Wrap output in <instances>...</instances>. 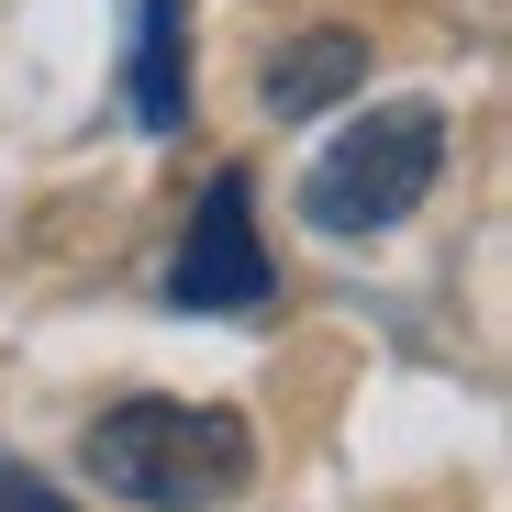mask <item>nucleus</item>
Segmentation results:
<instances>
[{
    "label": "nucleus",
    "instance_id": "1",
    "mask_svg": "<svg viewBox=\"0 0 512 512\" xmlns=\"http://www.w3.org/2000/svg\"><path fill=\"white\" fill-rule=\"evenodd\" d=\"M90 479L112 501H145V512H201V501H234L256 479V435L223 412V401H123L90 423Z\"/></svg>",
    "mask_w": 512,
    "mask_h": 512
},
{
    "label": "nucleus",
    "instance_id": "2",
    "mask_svg": "<svg viewBox=\"0 0 512 512\" xmlns=\"http://www.w3.org/2000/svg\"><path fill=\"white\" fill-rule=\"evenodd\" d=\"M446 179V112L435 101H379L301 167V223L312 234H390L423 212V190Z\"/></svg>",
    "mask_w": 512,
    "mask_h": 512
},
{
    "label": "nucleus",
    "instance_id": "3",
    "mask_svg": "<svg viewBox=\"0 0 512 512\" xmlns=\"http://www.w3.org/2000/svg\"><path fill=\"white\" fill-rule=\"evenodd\" d=\"M268 290H279V268H268V245H256V201L223 167V179L201 190V212H190V234H179L167 301H179V312H256Z\"/></svg>",
    "mask_w": 512,
    "mask_h": 512
},
{
    "label": "nucleus",
    "instance_id": "4",
    "mask_svg": "<svg viewBox=\"0 0 512 512\" xmlns=\"http://www.w3.org/2000/svg\"><path fill=\"white\" fill-rule=\"evenodd\" d=\"M368 78V45L346 34V23H323V34H290L279 56H268V78H256V101H268L279 123H301V112H323V101H346Z\"/></svg>",
    "mask_w": 512,
    "mask_h": 512
},
{
    "label": "nucleus",
    "instance_id": "5",
    "mask_svg": "<svg viewBox=\"0 0 512 512\" xmlns=\"http://www.w3.org/2000/svg\"><path fill=\"white\" fill-rule=\"evenodd\" d=\"M134 123L179 134L190 123V45H179V0H145L134 12Z\"/></svg>",
    "mask_w": 512,
    "mask_h": 512
},
{
    "label": "nucleus",
    "instance_id": "6",
    "mask_svg": "<svg viewBox=\"0 0 512 512\" xmlns=\"http://www.w3.org/2000/svg\"><path fill=\"white\" fill-rule=\"evenodd\" d=\"M0 512H67V490H56V479H34V468H12V457H0Z\"/></svg>",
    "mask_w": 512,
    "mask_h": 512
}]
</instances>
